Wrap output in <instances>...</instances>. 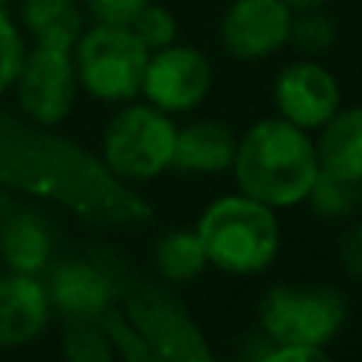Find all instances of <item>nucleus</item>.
Wrapping results in <instances>:
<instances>
[{
	"instance_id": "obj_1",
	"label": "nucleus",
	"mask_w": 362,
	"mask_h": 362,
	"mask_svg": "<svg viewBox=\"0 0 362 362\" xmlns=\"http://www.w3.org/2000/svg\"><path fill=\"white\" fill-rule=\"evenodd\" d=\"M232 170L243 195L274 209L305 201L320 164L311 136L283 116H272L238 139Z\"/></svg>"
},
{
	"instance_id": "obj_2",
	"label": "nucleus",
	"mask_w": 362,
	"mask_h": 362,
	"mask_svg": "<svg viewBox=\"0 0 362 362\" xmlns=\"http://www.w3.org/2000/svg\"><path fill=\"white\" fill-rule=\"evenodd\" d=\"M195 235L206 263L226 274H257L280 249V226L272 206L249 195H223L198 218Z\"/></svg>"
},
{
	"instance_id": "obj_3",
	"label": "nucleus",
	"mask_w": 362,
	"mask_h": 362,
	"mask_svg": "<svg viewBox=\"0 0 362 362\" xmlns=\"http://www.w3.org/2000/svg\"><path fill=\"white\" fill-rule=\"evenodd\" d=\"M260 331L274 345L325 348L348 317V300L334 286H272L260 305Z\"/></svg>"
},
{
	"instance_id": "obj_4",
	"label": "nucleus",
	"mask_w": 362,
	"mask_h": 362,
	"mask_svg": "<svg viewBox=\"0 0 362 362\" xmlns=\"http://www.w3.org/2000/svg\"><path fill=\"white\" fill-rule=\"evenodd\" d=\"M74 48L76 79L90 96L105 102H127L141 93L150 51L127 25L96 23L90 31H82Z\"/></svg>"
},
{
	"instance_id": "obj_5",
	"label": "nucleus",
	"mask_w": 362,
	"mask_h": 362,
	"mask_svg": "<svg viewBox=\"0 0 362 362\" xmlns=\"http://www.w3.org/2000/svg\"><path fill=\"white\" fill-rule=\"evenodd\" d=\"M175 124L156 105H124L105 127L102 156L116 178L144 181L164 173L173 161Z\"/></svg>"
},
{
	"instance_id": "obj_6",
	"label": "nucleus",
	"mask_w": 362,
	"mask_h": 362,
	"mask_svg": "<svg viewBox=\"0 0 362 362\" xmlns=\"http://www.w3.org/2000/svg\"><path fill=\"white\" fill-rule=\"evenodd\" d=\"M127 308L156 362H215L201 328L173 291L144 286L130 297Z\"/></svg>"
},
{
	"instance_id": "obj_7",
	"label": "nucleus",
	"mask_w": 362,
	"mask_h": 362,
	"mask_svg": "<svg viewBox=\"0 0 362 362\" xmlns=\"http://www.w3.org/2000/svg\"><path fill=\"white\" fill-rule=\"evenodd\" d=\"M14 82L23 113L45 127L62 122L71 113L79 85L71 51L51 45H37L28 51Z\"/></svg>"
},
{
	"instance_id": "obj_8",
	"label": "nucleus",
	"mask_w": 362,
	"mask_h": 362,
	"mask_svg": "<svg viewBox=\"0 0 362 362\" xmlns=\"http://www.w3.org/2000/svg\"><path fill=\"white\" fill-rule=\"evenodd\" d=\"M212 88V65L192 45H167L150 51L141 93L164 113H187L198 107Z\"/></svg>"
},
{
	"instance_id": "obj_9",
	"label": "nucleus",
	"mask_w": 362,
	"mask_h": 362,
	"mask_svg": "<svg viewBox=\"0 0 362 362\" xmlns=\"http://www.w3.org/2000/svg\"><path fill=\"white\" fill-rule=\"evenodd\" d=\"M272 93L280 116L303 130L322 127L339 110L342 99L337 76L314 59L288 62L277 74Z\"/></svg>"
},
{
	"instance_id": "obj_10",
	"label": "nucleus",
	"mask_w": 362,
	"mask_h": 362,
	"mask_svg": "<svg viewBox=\"0 0 362 362\" xmlns=\"http://www.w3.org/2000/svg\"><path fill=\"white\" fill-rule=\"evenodd\" d=\"M291 8L283 0H235L221 17V45L235 59H263L288 42Z\"/></svg>"
},
{
	"instance_id": "obj_11",
	"label": "nucleus",
	"mask_w": 362,
	"mask_h": 362,
	"mask_svg": "<svg viewBox=\"0 0 362 362\" xmlns=\"http://www.w3.org/2000/svg\"><path fill=\"white\" fill-rule=\"evenodd\" d=\"M235 150H238V136L229 124L218 119H198L175 130L170 167L178 173L215 175L232 167Z\"/></svg>"
},
{
	"instance_id": "obj_12",
	"label": "nucleus",
	"mask_w": 362,
	"mask_h": 362,
	"mask_svg": "<svg viewBox=\"0 0 362 362\" xmlns=\"http://www.w3.org/2000/svg\"><path fill=\"white\" fill-rule=\"evenodd\" d=\"M51 297L45 288L23 274L0 277V345H25L48 322Z\"/></svg>"
},
{
	"instance_id": "obj_13",
	"label": "nucleus",
	"mask_w": 362,
	"mask_h": 362,
	"mask_svg": "<svg viewBox=\"0 0 362 362\" xmlns=\"http://www.w3.org/2000/svg\"><path fill=\"white\" fill-rule=\"evenodd\" d=\"M314 150L322 173L362 181V107H339L320 127Z\"/></svg>"
},
{
	"instance_id": "obj_14",
	"label": "nucleus",
	"mask_w": 362,
	"mask_h": 362,
	"mask_svg": "<svg viewBox=\"0 0 362 362\" xmlns=\"http://www.w3.org/2000/svg\"><path fill=\"white\" fill-rule=\"evenodd\" d=\"M51 300L65 317L99 320L107 311L110 283L99 269L88 263H68L54 274Z\"/></svg>"
},
{
	"instance_id": "obj_15",
	"label": "nucleus",
	"mask_w": 362,
	"mask_h": 362,
	"mask_svg": "<svg viewBox=\"0 0 362 362\" xmlns=\"http://www.w3.org/2000/svg\"><path fill=\"white\" fill-rule=\"evenodd\" d=\"M20 14L37 45L74 51L82 37V11L74 0H23Z\"/></svg>"
},
{
	"instance_id": "obj_16",
	"label": "nucleus",
	"mask_w": 362,
	"mask_h": 362,
	"mask_svg": "<svg viewBox=\"0 0 362 362\" xmlns=\"http://www.w3.org/2000/svg\"><path fill=\"white\" fill-rule=\"evenodd\" d=\"M153 260H156V269L173 283H187V280L198 277L206 266V255H204V246H201L198 235L184 232V229L167 232L156 243Z\"/></svg>"
},
{
	"instance_id": "obj_17",
	"label": "nucleus",
	"mask_w": 362,
	"mask_h": 362,
	"mask_svg": "<svg viewBox=\"0 0 362 362\" xmlns=\"http://www.w3.org/2000/svg\"><path fill=\"white\" fill-rule=\"evenodd\" d=\"M359 192H362V181H345V178L317 170V178L311 184L305 201H311V209L322 218H348L362 204Z\"/></svg>"
},
{
	"instance_id": "obj_18",
	"label": "nucleus",
	"mask_w": 362,
	"mask_h": 362,
	"mask_svg": "<svg viewBox=\"0 0 362 362\" xmlns=\"http://www.w3.org/2000/svg\"><path fill=\"white\" fill-rule=\"evenodd\" d=\"M65 359L68 362H113L107 331L99 320L68 317L65 325Z\"/></svg>"
},
{
	"instance_id": "obj_19",
	"label": "nucleus",
	"mask_w": 362,
	"mask_h": 362,
	"mask_svg": "<svg viewBox=\"0 0 362 362\" xmlns=\"http://www.w3.org/2000/svg\"><path fill=\"white\" fill-rule=\"evenodd\" d=\"M288 42L303 54H322L337 42V23L320 8L291 11Z\"/></svg>"
},
{
	"instance_id": "obj_20",
	"label": "nucleus",
	"mask_w": 362,
	"mask_h": 362,
	"mask_svg": "<svg viewBox=\"0 0 362 362\" xmlns=\"http://www.w3.org/2000/svg\"><path fill=\"white\" fill-rule=\"evenodd\" d=\"M136 40L147 48V51H158V48H167L175 42V34H178V23L175 17L164 8V6H156V3H147L127 25Z\"/></svg>"
},
{
	"instance_id": "obj_21",
	"label": "nucleus",
	"mask_w": 362,
	"mask_h": 362,
	"mask_svg": "<svg viewBox=\"0 0 362 362\" xmlns=\"http://www.w3.org/2000/svg\"><path fill=\"white\" fill-rule=\"evenodd\" d=\"M8 260L20 269V272H31L37 269L45 255H48V240L45 232L37 223H23L17 229L8 232V249H6Z\"/></svg>"
},
{
	"instance_id": "obj_22",
	"label": "nucleus",
	"mask_w": 362,
	"mask_h": 362,
	"mask_svg": "<svg viewBox=\"0 0 362 362\" xmlns=\"http://www.w3.org/2000/svg\"><path fill=\"white\" fill-rule=\"evenodd\" d=\"M23 57H25L23 37L17 34V25L11 23V17L0 8V93L11 88V82L17 79Z\"/></svg>"
},
{
	"instance_id": "obj_23",
	"label": "nucleus",
	"mask_w": 362,
	"mask_h": 362,
	"mask_svg": "<svg viewBox=\"0 0 362 362\" xmlns=\"http://www.w3.org/2000/svg\"><path fill=\"white\" fill-rule=\"evenodd\" d=\"M150 0H82L85 11L105 25H130V20L147 6Z\"/></svg>"
},
{
	"instance_id": "obj_24",
	"label": "nucleus",
	"mask_w": 362,
	"mask_h": 362,
	"mask_svg": "<svg viewBox=\"0 0 362 362\" xmlns=\"http://www.w3.org/2000/svg\"><path fill=\"white\" fill-rule=\"evenodd\" d=\"M337 257H339L345 274L362 283V221H354L339 232Z\"/></svg>"
},
{
	"instance_id": "obj_25",
	"label": "nucleus",
	"mask_w": 362,
	"mask_h": 362,
	"mask_svg": "<svg viewBox=\"0 0 362 362\" xmlns=\"http://www.w3.org/2000/svg\"><path fill=\"white\" fill-rule=\"evenodd\" d=\"M263 362H334L320 345H272Z\"/></svg>"
},
{
	"instance_id": "obj_26",
	"label": "nucleus",
	"mask_w": 362,
	"mask_h": 362,
	"mask_svg": "<svg viewBox=\"0 0 362 362\" xmlns=\"http://www.w3.org/2000/svg\"><path fill=\"white\" fill-rule=\"evenodd\" d=\"M291 11H303V8H320L325 0H283Z\"/></svg>"
},
{
	"instance_id": "obj_27",
	"label": "nucleus",
	"mask_w": 362,
	"mask_h": 362,
	"mask_svg": "<svg viewBox=\"0 0 362 362\" xmlns=\"http://www.w3.org/2000/svg\"><path fill=\"white\" fill-rule=\"evenodd\" d=\"M6 3H8V0H0V8H3V6H6Z\"/></svg>"
}]
</instances>
